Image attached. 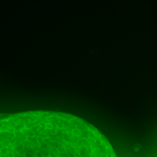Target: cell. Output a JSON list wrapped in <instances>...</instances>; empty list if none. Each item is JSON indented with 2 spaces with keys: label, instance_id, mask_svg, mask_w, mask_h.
Here are the masks:
<instances>
[{
  "label": "cell",
  "instance_id": "6da1fadb",
  "mask_svg": "<svg viewBox=\"0 0 157 157\" xmlns=\"http://www.w3.org/2000/svg\"><path fill=\"white\" fill-rule=\"evenodd\" d=\"M0 157H117L107 138L75 115L29 111L0 121Z\"/></svg>",
  "mask_w": 157,
  "mask_h": 157
}]
</instances>
